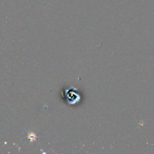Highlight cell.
<instances>
[{
  "label": "cell",
  "mask_w": 154,
  "mask_h": 154,
  "mask_svg": "<svg viewBox=\"0 0 154 154\" xmlns=\"http://www.w3.org/2000/svg\"><path fill=\"white\" fill-rule=\"evenodd\" d=\"M65 95L66 96H71V97H68L66 98L67 100V102L70 104H74L76 102H79L78 101L80 99V96L78 95L76 92L75 91H72L70 90V89L68 90L65 91Z\"/></svg>",
  "instance_id": "6da1fadb"
}]
</instances>
